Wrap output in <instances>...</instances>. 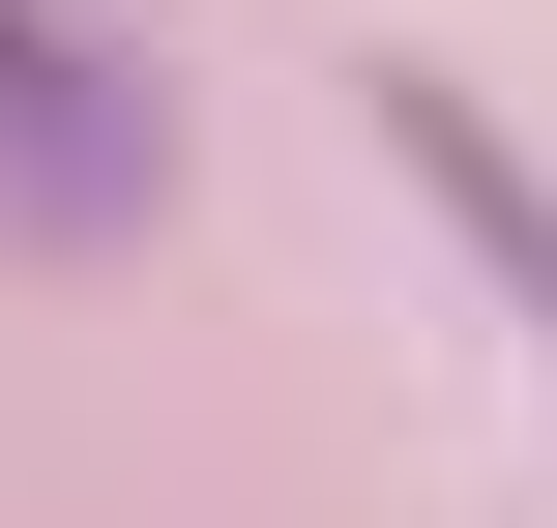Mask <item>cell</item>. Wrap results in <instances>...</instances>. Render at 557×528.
<instances>
[{
	"label": "cell",
	"instance_id": "6da1fadb",
	"mask_svg": "<svg viewBox=\"0 0 557 528\" xmlns=\"http://www.w3.org/2000/svg\"><path fill=\"white\" fill-rule=\"evenodd\" d=\"M0 206H29V235H147V206H176V118L117 88L88 0H0Z\"/></svg>",
	"mask_w": 557,
	"mask_h": 528
},
{
	"label": "cell",
	"instance_id": "7a4b0ae2",
	"mask_svg": "<svg viewBox=\"0 0 557 528\" xmlns=\"http://www.w3.org/2000/svg\"><path fill=\"white\" fill-rule=\"evenodd\" d=\"M382 147L441 176V235H470V265H499V294H529V323H557V176H529V147H499V118H470V88H441V59H382Z\"/></svg>",
	"mask_w": 557,
	"mask_h": 528
}]
</instances>
